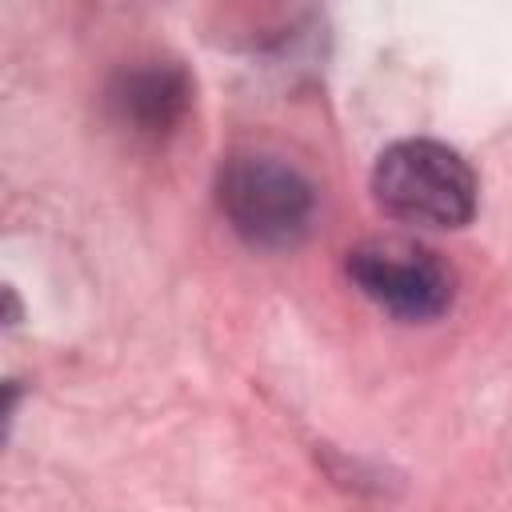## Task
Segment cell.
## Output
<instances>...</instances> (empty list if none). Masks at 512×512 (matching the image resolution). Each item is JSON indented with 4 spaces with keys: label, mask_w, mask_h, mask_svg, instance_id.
<instances>
[{
    "label": "cell",
    "mask_w": 512,
    "mask_h": 512,
    "mask_svg": "<svg viewBox=\"0 0 512 512\" xmlns=\"http://www.w3.org/2000/svg\"><path fill=\"white\" fill-rule=\"evenodd\" d=\"M216 200L228 228L260 252L296 248L316 220L312 180L272 152H232L216 172Z\"/></svg>",
    "instance_id": "6da1fadb"
},
{
    "label": "cell",
    "mask_w": 512,
    "mask_h": 512,
    "mask_svg": "<svg viewBox=\"0 0 512 512\" xmlns=\"http://www.w3.org/2000/svg\"><path fill=\"white\" fill-rule=\"evenodd\" d=\"M108 108L124 132H132L136 140L160 144L184 124L192 108V80L172 60L132 64L116 72L108 88Z\"/></svg>",
    "instance_id": "277c9868"
},
{
    "label": "cell",
    "mask_w": 512,
    "mask_h": 512,
    "mask_svg": "<svg viewBox=\"0 0 512 512\" xmlns=\"http://www.w3.org/2000/svg\"><path fill=\"white\" fill-rule=\"evenodd\" d=\"M352 284L384 312L408 324H424L448 312L456 296L452 268L416 240H364L348 252Z\"/></svg>",
    "instance_id": "3957f363"
},
{
    "label": "cell",
    "mask_w": 512,
    "mask_h": 512,
    "mask_svg": "<svg viewBox=\"0 0 512 512\" xmlns=\"http://www.w3.org/2000/svg\"><path fill=\"white\" fill-rule=\"evenodd\" d=\"M20 396H24V388H20L16 380H0V444L8 440V424H12V416H16Z\"/></svg>",
    "instance_id": "5b68a950"
},
{
    "label": "cell",
    "mask_w": 512,
    "mask_h": 512,
    "mask_svg": "<svg viewBox=\"0 0 512 512\" xmlns=\"http://www.w3.org/2000/svg\"><path fill=\"white\" fill-rule=\"evenodd\" d=\"M20 320V300L0 284V324H16Z\"/></svg>",
    "instance_id": "8992f818"
},
{
    "label": "cell",
    "mask_w": 512,
    "mask_h": 512,
    "mask_svg": "<svg viewBox=\"0 0 512 512\" xmlns=\"http://www.w3.org/2000/svg\"><path fill=\"white\" fill-rule=\"evenodd\" d=\"M372 196L392 220L464 228L476 216V172L440 140H396L376 156Z\"/></svg>",
    "instance_id": "7a4b0ae2"
}]
</instances>
